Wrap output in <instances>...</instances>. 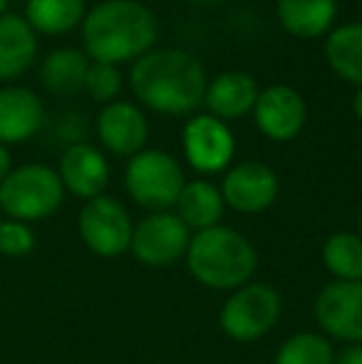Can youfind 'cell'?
Here are the masks:
<instances>
[{
    "mask_svg": "<svg viewBox=\"0 0 362 364\" xmlns=\"http://www.w3.org/2000/svg\"><path fill=\"white\" fill-rule=\"evenodd\" d=\"M10 171H13V161H10V151H8V146L0 144V183H3V178L8 176Z\"/></svg>",
    "mask_w": 362,
    "mask_h": 364,
    "instance_id": "obj_28",
    "label": "cell"
},
{
    "mask_svg": "<svg viewBox=\"0 0 362 364\" xmlns=\"http://www.w3.org/2000/svg\"><path fill=\"white\" fill-rule=\"evenodd\" d=\"M82 243L100 258H119L129 250L134 223L124 203L112 196H97L85 201L78 216Z\"/></svg>",
    "mask_w": 362,
    "mask_h": 364,
    "instance_id": "obj_7",
    "label": "cell"
},
{
    "mask_svg": "<svg viewBox=\"0 0 362 364\" xmlns=\"http://www.w3.org/2000/svg\"><path fill=\"white\" fill-rule=\"evenodd\" d=\"M122 73L117 65H107V63H90L87 70V80H85V90L90 92V97L95 102L102 105H112L117 102L122 92Z\"/></svg>",
    "mask_w": 362,
    "mask_h": 364,
    "instance_id": "obj_25",
    "label": "cell"
},
{
    "mask_svg": "<svg viewBox=\"0 0 362 364\" xmlns=\"http://www.w3.org/2000/svg\"><path fill=\"white\" fill-rule=\"evenodd\" d=\"M275 15L288 35L315 40L333 30L338 0H275Z\"/></svg>",
    "mask_w": 362,
    "mask_h": 364,
    "instance_id": "obj_18",
    "label": "cell"
},
{
    "mask_svg": "<svg viewBox=\"0 0 362 364\" xmlns=\"http://www.w3.org/2000/svg\"><path fill=\"white\" fill-rule=\"evenodd\" d=\"M134 97L151 112L169 117L191 114L206 97V70L191 53L179 48L149 50L129 73Z\"/></svg>",
    "mask_w": 362,
    "mask_h": 364,
    "instance_id": "obj_1",
    "label": "cell"
},
{
    "mask_svg": "<svg viewBox=\"0 0 362 364\" xmlns=\"http://www.w3.org/2000/svg\"><path fill=\"white\" fill-rule=\"evenodd\" d=\"M323 265L333 280L360 283L362 280V238L350 230H338L323 243Z\"/></svg>",
    "mask_w": 362,
    "mask_h": 364,
    "instance_id": "obj_23",
    "label": "cell"
},
{
    "mask_svg": "<svg viewBox=\"0 0 362 364\" xmlns=\"http://www.w3.org/2000/svg\"><path fill=\"white\" fill-rule=\"evenodd\" d=\"M65 198L60 173L48 164H23L13 168L0 183V211L10 220L50 218Z\"/></svg>",
    "mask_w": 362,
    "mask_h": 364,
    "instance_id": "obj_4",
    "label": "cell"
},
{
    "mask_svg": "<svg viewBox=\"0 0 362 364\" xmlns=\"http://www.w3.org/2000/svg\"><path fill=\"white\" fill-rule=\"evenodd\" d=\"M273 364H335L333 342L323 332H295L275 350Z\"/></svg>",
    "mask_w": 362,
    "mask_h": 364,
    "instance_id": "obj_24",
    "label": "cell"
},
{
    "mask_svg": "<svg viewBox=\"0 0 362 364\" xmlns=\"http://www.w3.org/2000/svg\"><path fill=\"white\" fill-rule=\"evenodd\" d=\"M181 146L188 166L198 173H221L236 154V139L226 122L211 114H193L181 132Z\"/></svg>",
    "mask_w": 362,
    "mask_h": 364,
    "instance_id": "obj_10",
    "label": "cell"
},
{
    "mask_svg": "<svg viewBox=\"0 0 362 364\" xmlns=\"http://www.w3.org/2000/svg\"><path fill=\"white\" fill-rule=\"evenodd\" d=\"M313 315L328 340L362 345V280H330L315 295Z\"/></svg>",
    "mask_w": 362,
    "mask_h": 364,
    "instance_id": "obj_9",
    "label": "cell"
},
{
    "mask_svg": "<svg viewBox=\"0 0 362 364\" xmlns=\"http://www.w3.org/2000/svg\"><path fill=\"white\" fill-rule=\"evenodd\" d=\"M283 315L280 292L266 283H246L233 290L218 310V327L233 342L251 345L278 325Z\"/></svg>",
    "mask_w": 362,
    "mask_h": 364,
    "instance_id": "obj_6",
    "label": "cell"
},
{
    "mask_svg": "<svg viewBox=\"0 0 362 364\" xmlns=\"http://www.w3.org/2000/svg\"><path fill=\"white\" fill-rule=\"evenodd\" d=\"M0 223H3V218H0Z\"/></svg>",
    "mask_w": 362,
    "mask_h": 364,
    "instance_id": "obj_33",
    "label": "cell"
},
{
    "mask_svg": "<svg viewBox=\"0 0 362 364\" xmlns=\"http://www.w3.org/2000/svg\"><path fill=\"white\" fill-rule=\"evenodd\" d=\"M176 216L186 223L188 230L198 233V230H208L221 225L223 213H226V203H223L221 188L213 186L211 181H186L181 188L179 201H176Z\"/></svg>",
    "mask_w": 362,
    "mask_h": 364,
    "instance_id": "obj_19",
    "label": "cell"
},
{
    "mask_svg": "<svg viewBox=\"0 0 362 364\" xmlns=\"http://www.w3.org/2000/svg\"><path fill=\"white\" fill-rule=\"evenodd\" d=\"M188 243H191V230L174 211L149 213L134 223L129 253L144 268H169L186 258Z\"/></svg>",
    "mask_w": 362,
    "mask_h": 364,
    "instance_id": "obj_8",
    "label": "cell"
},
{
    "mask_svg": "<svg viewBox=\"0 0 362 364\" xmlns=\"http://www.w3.org/2000/svg\"><path fill=\"white\" fill-rule=\"evenodd\" d=\"M193 3H201V5H213V3H221V0H193Z\"/></svg>",
    "mask_w": 362,
    "mask_h": 364,
    "instance_id": "obj_30",
    "label": "cell"
},
{
    "mask_svg": "<svg viewBox=\"0 0 362 364\" xmlns=\"http://www.w3.org/2000/svg\"><path fill=\"white\" fill-rule=\"evenodd\" d=\"M325 60L340 80L362 87V23H345L330 30Z\"/></svg>",
    "mask_w": 362,
    "mask_h": 364,
    "instance_id": "obj_20",
    "label": "cell"
},
{
    "mask_svg": "<svg viewBox=\"0 0 362 364\" xmlns=\"http://www.w3.org/2000/svg\"><path fill=\"white\" fill-rule=\"evenodd\" d=\"M358 235L362 238V211H360V216H358Z\"/></svg>",
    "mask_w": 362,
    "mask_h": 364,
    "instance_id": "obj_32",
    "label": "cell"
},
{
    "mask_svg": "<svg viewBox=\"0 0 362 364\" xmlns=\"http://www.w3.org/2000/svg\"><path fill=\"white\" fill-rule=\"evenodd\" d=\"M58 173L65 191L82 198V201L102 196L107 183H110V164H107V156L97 146L82 144V141L65 149L63 159H60Z\"/></svg>",
    "mask_w": 362,
    "mask_h": 364,
    "instance_id": "obj_14",
    "label": "cell"
},
{
    "mask_svg": "<svg viewBox=\"0 0 362 364\" xmlns=\"http://www.w3.org/2000/svg\"><path fill=\"white\" fill-rule=\"evenodd\" d=\"M45 122L43 100L28 87L0 90V144H23L33 139Z\"/></svg>",
    "mask_w": 362,
    "mask_h": 364,
    "instance_id": "obj_15",
    "label": "cell"
},
{
    "mask_svg": "<svg viewBox=\"0 0 362 364\" xmlns=\"http://www.w3.org/2000/svg\"><path fill=\"white\" fill-rule=\"evenodd\" d=\"M5 10H8V0H0V15H5Z\"/></svg>",
    "mask_w": 362,
    "mask_h": 364,
    "instance_id": "obj_31",
    "label": "cell"
},
{
    "mask_svg": "<svg viewBox=\"0 0 362 364\" xmlns=\"http://www.w3.org/2000/svg\"><path fill=\"white\" fill-rule=\"evenodd\" d=\"M221 196L226 208L246 216L263 213L275 203L280 191L278 173L263 161H243L226 171L221 181Z\"/></svg>",
    "mask_w": 362,
    "mask_h": 364,
    "instance_id": "obj_11",
    "label": "cell"
},
{
    "mask_svg": "<svg viewBox=\"0 0 362 364\" xmlns=\"http://www.w3.org/2000/svg\"><path fill=\"white\" fill-rule=\"evenodd\" d=\"M90 58L85 50L78 48H60L45 58L40 77L43 85L48 87L53 95L70 97L75 92L85 90V80H87Z\"/></svg>",
    "mask_w": 362,
    "mask_h": 364,
    "instance_id": "obj_21",
    "label": "cell"
},
{
    "mask_svg": "<svg viewBox=\"0 0 362 364\" xmlns=\"http://www.w3.org/2000/svg\"><path fill=\"white\" fill-rule=\"evenodd\" d=\"M38 58V35L23 15H0V82L18 80Z\"/></svg>",
    "mask_w": 362,
    "mask_h": 364,
    "instance_id": "obj_17",
    "label": "cell"
},
{
    "mask_svg": "<svg viewBox=\"0 0 362 364\" xmlns=\"http://www.w3.org/2000/svg\"><path fill=\"white\" fill-rule=\"evenodd\" d=\"M35 248V233L23 220H3L0 223V253L8 258H23L33 253Z\"/></svg>",
    "mask_w": 362,
    "mask_h": 364,
    "instance_id": "obj_26",
    "label": "cell"
},
{
    "mask_svg": "<svg viewBox=\"0 0 362 364\" xmlns=\"http://www.w3.org/2000/svg\"><path fill=\"white\" fill-rule=\"evenodd\" d=\"M253 119L266 139L290 141L303 132L308 119V105L295 87L271 85L258 92L253 105Z\"/></svg>",
    "mask_w": 362,
    "mask_h": 364,
    "instance_id": "obj_12",
    "label": "cell"
},
{
    "mask_svg": "<svg viewBox=\"0 0 362 364\" xmlns=\"http://www.w3.org/2000/svg\"><path fill=\"white\" fill-rule=\"evenodd\" d=\"M186 186L181 164L161 149H142L129 159L124 171V188L139 208L151 213L171 211Z\"/></svg>",
    "mask_w": 362,
    "mask_h": 364,
    "instance_id": "obj_5",
    "label": "cell"
},
{
    "mask_svg": "<svg viewBox=\"0 0 362 364\" xmlns=\"http://www.w3.org/2000/svg\"><path fill=\"white\" fill-rule=\"evenodd\" d=\"M85 0H28L25 15L35 35H65L82 25Z\"/></svg>",
    "mask_w": 362,
    "mask_h": 364,
    "instance_id": "obj_22",
    "label": "cell"
},
{
    "mask_svg": "<svg viewBox=\"0 0 362 364\" xmlns=\"http://www.w3.org/2000/svg\"><path fill=\"white\" fill-rule=\"evenodd\" d=\"M186 268L203 288L233 292L253 280L258 270V250L241 230L216 225L191 235Z\"/></svg>",
    "mask_w": 362,
    "mask_h": 364,
    "instance_id": "obj_3",
    "label": "cell"
},
{
    "mask_svg": "<svg viewBox=\"0 0 362 364\" xmlns=\"http://www.w3.org/2000/svg\"><path fill=\"white\" fill-rule=\"evenodd\" d=\"M258 82L253 75L243 70H228V73L216 75L206 87V105L208 114L221 122H233L253 112V105L258 100Z\"/></svg>",
    "mask_w": 362,
    "mask_h": 364,
    "instance_id": "obj_16",
    "label": "cell"
},
{
    "mask_svg": "<svg viewBox=\"0 0 362 364\" xmlns=\"http://www.w3.org/2000/svg\"><path fill=\"white\" fill-rule=\"evenodd\" d=\"M97 136L110 154L132 159L147 146L149 122L137 105L117 100L105 105L97 114Z\"/></svg>",
    "mask_w": 362,
    "mask_h": 364,
    "instance_id": "obj_13",
    "label": "cell"
},
{
    "mask_svg": "<svg viewBox=\"0 0 362 364\" xmlns=\"http://www.w3.org/2000/svg\"><path fill=\"white\" fill-rule=\"evenodd\" d=\"M353 112H355V117L362 122V87L358 92H355V100H353Z\"/></svg>",
    "mask_w": 362,
    "mask_h": 364,
    "instance_id": "obj_29",
    "label": "cell"
},
{
    "mask_svg": "<svg viewBox=\"0 0 362 364\" xmlns=\"http://www.w3.org/2000/svg\"><path fill=\"white\" fill-rule=\"evenodd\" d=\"M335 364H362V345H348L335 355Z\"/></svg>",
    "mask_w": 362,
    "mask_h": 364,
    "instance_id": "obj_27",
    "label": "cell"
},
{
    "mask_svg": "<svg viewBox=\"0 0 362 364\" xmlns=\"http://www.w3.org/2000/svg\"><path fill=\"white\" fill-rule=\"evenodd\" d=\"M159 23L139 0H102L82 20L85 55L92 63H137L156 43Z\"/></svg>",
    "mask_w": 362,
    "mask_h": 364,
    "instance_id": "obj_2",
    "label": "cell"
}]
</instances>
